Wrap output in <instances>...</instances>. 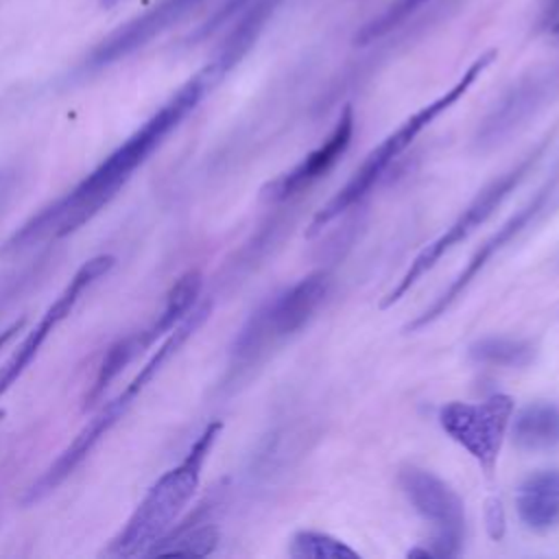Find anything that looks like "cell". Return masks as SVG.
Returning <instances> with one entry per match:
<instances>
[{
	"label": "cell",
	"mask_w": 559,
	"mask_h": 559,
	"mask_svg": "<svg viewBox=\"0 0 559 559\" xmlns=\"http://www.w3.org/2000/svg\"><path fill=\"white\" fill-rule=\"evenodd\" d=\"M515 509L531 531H548L559 524V472L531 474L518 489Z\"/></svg>",
	"instance_id": "14"
},
{
	"label": "cell",
	"mask_w": 559,
	"mask_h": 559,
	"mask_svg": "<svg viewBox=\"0 0 559 559\" xmlns=\"http://www.w3.org/2000/svg\"><path fill=\"white\" fill-rule=\"evenodd\" d=\"M400 487L413 509L430 524V548H415L411 557H456L465 537V509L459 493L428 469L408 465L402 467Z\"/></svg>",
	"instance_id": "7"
},
{
	"label": "cell",
	"mask_w": 559,
	"mask_h": 559,
	"mask_svg": "<svg viewBox=\"0 0 559 559\" xmlns=\"http://www.w3.org/2000/svg\"><path fill=\"white\" fill-rule=\"evenodd\" d=\"M253 2H258V0H225V2L218 7V11L197 31L194 37H207V35L216 33L218 28H223L225 24H229L231 20H236V17H238L247 7H251Z\"/></svg>",
	"instance_id": "20"
},
{
	"label": "cell",
	"mask_w": 559,
	"mask_h": 559,
	"mask_svg": "<svg viewBox=\"0 0 559 559\" xmlns=\"http://www.w3.org/2000/svg\"><path fill=\"white\" fill-rule=\"evenodd\" d=\"M550 31H552V35H559V20L550 26Z\"/></svg>",
	"instance_id": "24"
},
{
	"label": "cell",
	"mask_w": 559,
	"mask_h": 559,
	"mask_svg": "<svg viewBox=\"0 0 559 559\" xmlns=\"http://www.w3.org/2000/svg\"><path fill=\"white\" fill-rule=\"evenodd\" d=\"M555 190V181H548L524 207H520L504 225L498 227V231H493L476 251L474 255L467 260V264L463 266V271L435 297V301L424 308L408 325H406V332H419L421 328H428L430 323H435L441 314H445L456 299L463 297V293L469 288V284L480 275V271L493 260V255L498 251H502L518 234H522L544 210H546V203L550 199Z\"/></svg>",
	"instance_id": "11"
},
{
	"label": "cell",
	"mask_w": 559,
	"mask_h": 559,
	"mask_svg": "<svg viewBox=\"0 0 559 559\" xmlns=\"http://www.w3.org/2000/svg\"><path fill=\"white\" fill-rule=\"evenodd\" d=\"M544 151V144L535 151H531L522 162H518L515 166H511L507 173H502L500 177H496L491 183H487L467 205L465 210L450 223V227L437 236L432 242H428L406 266V271L402 273V277L393 284V288L380 299L378 308L386 310L393 308L397 301L404 299V295L428 273L437 266V262L450 253L456 245H461L463 240H467L502 203L504 199L524 181V177L528 175V170L535 166V162L539 159Z\"/></svg>",
	"instance_id": "5"
},
{
	"label": "cell",
	"mask_w": 559,
	"mask_h": 559,
	"mask_svg": "<svg viewBox=\"0 0 559 559\" xmlns=\"http://www.w3.org/2000/svg\"><path fill=\"white\" fill-rule=\"evenodd\" d=\"M212 312V304L203 301L197 304L190 314L168 332V336L157 345V349L151 354V358L138 369V373L124 384V389L114 395L109 402H105L92 419L85 421V426L76 432V437L61 450V454L46 467V472L26 489L22 502L33 504L55 491L87 456L90 452L103 441V437L131 411L140 393L153 382V378L164 369V365L186 345V341L205 323V319Z\"/></svg>",
	"instance_id": "3"
},
{
	"label": "cell",
	"mask_w": 559,
	"mask_h": 559,
	"mask_svg": "<svg viewBox=\"0 0 559 559\" xmlns=\"http://www.w3.org/2000/svg\"><path fill=\"white\" fill-rule=\"evenodd\" d=\"M288 552L297 559H358V552L345 542L317 531L295 533Z\"/></svg>",
	"instance_id": "18"
},
{
	"label": "cell",
	"mask_w": 559,
	"mask_h": 559,
	"mask_svg": "<svg viewBox=\"0 0 559 559\" xmlns=\"http://www.w3.org/2000/svg\"><path fill=\"white\" fill-rule=\"evenodd\" d=\"M469 358L478 365L489 367H526L533 356L535 347L522 338H507V336H489L480 338L469 345Z\"/></svg>",
	"instance_id": "16"
},
{
	"label": "cell",
	"mask_w": 559,
	"mask_h": 559,
	"mask_svg": "<svg viewBox=\"0 0 559 559\" xmlns=\"http://www.w3.org/2000/svg\"><path fill=\"white\" fill-rule=\"evenodd\" d=\"M201 0H162L153 9L144 11L142 15L129 20L114 33H109L103 41H98L87 59V70H98L105 66L116 63L118 59H124L133 50L142 48L151 39H155L159 33L170 28L175 22H179L192 7H197Z\"/></svg>",
	"instance_id": "12"
},
{
	"label": "cell",
	"mask_w": 559,
	"mask_h": 559,
	"mask_svg": "<svg viewBox=\"0 0 559 559\" xmlns=\"http://www.w3.org/2000/svg\"><path fill=\"white\" fill-rule=\"evenodd\" d=\"M513 415V400L496 393L483 402H448L439 408L441 430L459 443L483 469L496 472L500 448Z\"/></svg>",
	"instance_id": "8"
},
{
	"label": "cell",
	"mask_w": 559,
	"mask_h": 559,
	"mask_svg": "<svg viewBox=\"0 0 559 559\" xmlns=\"http://www.w3.org/2000/svg\"><path fill=\"white\" fill-rule=\"evenodd\" d=\"M116 264V258L109 253H98L90 260H85L70 282L61 288V293L52 299V304L44 310L39 321L26 332L22 343L13 349V354L0 365V395H4L28 369V365L39 354L41 345L48 341V336L72 314L76 304L85 297V293L103 280Z\"/></svg>",
	"instance_id": "9"
},
{
	"label": "cell",
	"mask_w": 559,
	"mask_h": 559,
	"mask_svg": "<svg viewBox=\"0 0 559 559\" xmlns=\"http://www.w3.org/2000/svg\"><path fill=\"white\" fill-rule=\"evenodd\" d=\"M513 441L528 452L555 448L559 443V408L550 402L524 406L513 421Z\"/></svg>",
	"instance_id": "15"
},
{
	"label": "cell",
	"mask_w": 559,
	"mask_h": 559,
	"mask_svg": "<svg viewBox=\"0 0 559 559\" xmlns=\"http://www.w3.org/2000/svg\"><path fill=\"white\" fill-rule=\"evenodd\" d=\"M124 2H131V0H100V4H103V7H107V9H114V7L124 4Z\"/></svg>",
	"instance_id": "23"
},
{
	"label": "cell",
	"mask_w": 559,
	"mask_h": 559,
	"mask_svg": "<svg viewBox=\"0 0 559 559\" xmlns=\"http://www.w3.org/2000/svg\"><path fill=\"white\" fill-rule=\"evenodd\" d=\"M2 417H4V411H0V419H2Z\"/></svg>",
	"instance_id": "25"
},
{
	"label": "cell",
	"mask_w": 559,
	"mask_h": 559,
	"mask_svg": "<svg viewBox=\"0 0 559 559\" xmlns=\"http://www.w3.org/2000/svg\"><path fill=\"white\" fill-rule=\"evenodd\" d=\"M223 430L221 421H210L192 441L183 459L166 469L144 493L124 526L105 548L107 557H138L148 555L151 548L164 539L194 498L205 461Z\"/></svg>",
	"instance_id": "2"
},
{
	"label": "cell",
	"mask_w": 559,
	"mask_h": 559,
	"mask_svg": "<svg viewBox=\"0 0 559 559\" xmlns=\"http://www.w3.org/2000/svg\"><path fill=\"white\" fill-rule=\"evenodd\" d=\"M496 57H498L496 48L480 52L443 94H439L437 98H432L430 103L419 107L400 127H395V131H391L365 157V162L354 170L349 181L325 205H321L317 210V214L312 216V221L306 229V236L312 238V236L321 234L334 218H338L352 205H356L360 199H365L371 192V188L382 179V175L389 170V166L415 142V138L424 129H428L441 114H445L450 107H454L469 92V87L483 76V72L496 61Z\"/></svg>",
	"instance_id": "4"
},
{
	"label": "cell",
	"mask_w": 559,
	"mask_h": 559,
	"mask_svg": "<svg viewBox=\"0 0 559 559\" xmlns=\"http://www.w3.org/2000/svg\"><path fill=\"white\" fill-rule=\"evenodd\" d=\"M218 542V533L212 524H197L183 531H170L159 539L148 555H210Z\"/></svg>",
	"instance_id": "17"
},
{
	"label": "cell",
	"mask_w": 559,
	"mask_h": 559,
	"mask_svg": "<svg viewBox=\"0 0 559 559\" xmlns=\"http://www.w3.org/2000/svg\"><path fill=\"white\" fill-rule=\"evenodd\" d=\"M201 286H203V275L199 271H186L183 275H179L175 280V284L166 293L162 312L146 328L120 338L116 345L109 347V352L98 369V376L94 380L90 400H96L131 360H135L144 349L153 347L159 336L168 334L173 328H177L190 314V310L199 301Z\"/></svg>",
	"instance_id": "10"
},
{
	"label": "cell",
	"mask_w": 559,
	"mask_h": 559,
	"mask_svg": "<svg viewBox=\"0 0 559 559\" xmlns=\"http://www.w3.org/2000/svg\"><path fill=\"white\" fill-rule=\"evenodd\" d=\"M330 290V273L314 271L255 310L234 343V358L245 365L262 349L301 330L323 304Z\"/></svg>",
	"instance_id": "6"
},
{
	"label": "cell",
	"mask_w": 559,
	"mask_h": 559,
	"mask_svg": "<svg viewBox=\"0 0 559 559\" xmlns=\"http://www.w3.org/2000/svg\"><path fill=\"white\" fill-rule=\"evenodd\" d=\"M426 2H430V0H395V2H391L380 15H376L373 20H369L367 24H362L358 28L354 41L358 46H367V44L384 37L386 33H391L397 24H402L411 13H415Z\"/></svg>",
	"instance_id": "19"
},
{
	"label": "cell",
	"mask_w": 559,
	"mask_h": 559,
	"mask_svg": "<svg viewBox=\"0 0 559 559\" xmlns=\"http://www.w3.org/2000/svg\"><path fill=\"white\" fill-rule=\"evenodd\" d=\"M26 325V317H22V319H17V321H13V323H9L2 332H0V352L22 332V328Z\"/></svg>",
	"instance_id": "22"
},
{
	"label": "cell",
	"mask_w": 559,
	"mask_h": 559,
	"mask_svg": "<svg viewBox=\"0 0 559 559\" xmlns=\"http://www.w3.org/2000/svg\"><path fill=\"white\" fill-rule=\"evenodd\" d=\"M485 522H487V531L493 539H500L504 533V511H502V502L498 498H489L487 507H485Z\"/></svg>",
	"instance_id": "21"
},
{
	"label": "cell",
	"mask_w": 559,
	"mask_h": 559,
	"mask_svg": "<svg viewBox=\"0 0 559 559\" xmlns=\"http://www.w3.org/2000/svg\"><path fill=\"white\" fill-rule=\"evenodd\" d=\"M352 135H354V109L352 105H345L330 135L314 151H310L299 164L282 173L277 179L269 181L262 188V199L271 203H280L299 194L308 186H312L317 179L330 173L334 164L345 155V151L352 144Z\"/></svg>",
	"instance_id": "13"
},
{
	"label": "cell",
	"mask_w": 559,
	"mask_h": 559,
	"mask_svg": "<svg viewBox=\"0 0 559 559\" xmlns=\"http://www.w3.org/2000/svg\"><path fill=\"white\" fill-rule=\"evenodd\" d=\"M229 70L212 59L162 103L122 144H118L74 188L33 214L7 240V249H28L61 240L90 223L133 177V173L166 142V138L201 105Z\"/></svg>",
	"instance_id": "1"
}]
</instances>
